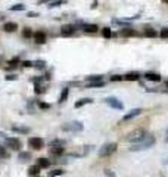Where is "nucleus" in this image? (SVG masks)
I'll return each mask as SVG.
<instances>
[{"instance_id":"9","label":"nucleus","mask_w":168,"mask_h":177,"mask_svg":"<svg viewBox=\"0 0 168 177\" xmlns=\"http://www.w3.org/2000/svg\"><path fill=\"white\" fill-rule=\"evenodd\" d=\"M5 143L12 150H19L21 149V140L18 137H5Z\"/></svg>"},{"instance_id":"41","label":"nucleus","mask_w":168,"mask_h":177,"mask_svg":"<svg viewBox=\"0 0 168 177\" xmlns=\"http://www.w3.org/2000/svg\"><path fill=\"white\" fill-rule=\"evenodd\" d=\"M6 16H5V14H3V12H0V19H5Z\"/></svg>"},{"instance_id":"38","label":"nucleus","mask_w":168,"mask_h":177,"mask_svg":"<svg viewBox=\"0 0 168 177\" xmlns=\"http://www.w3.org/2000/svg\"><path fill=\"white\" fill-rule=\"evenodd\" d=\"M5 157H7V152H6V149L0 145V158H5Z\"/></svg>"},{"instance_id":"27","label":"nucleus","mask_w":168,"mask_h":177,"mask_svg":"<svg viewBox=\"0 0 168 177\" xmlns=\"http://www.w3.org/2000/svg\"><path fill=\"white\" fill-rule=\"evenodd\" d=\"M18 159H21L22 162H25V161L31 159V154L30 152H19L18 154Z\"/></svg>"},{"instance_id":"24","label":"nucleus","mask_w":168,"mask_h":177,"mask_svg":"<svg viewBox=\"0 0 168 177\" xmlns=\"http://www.w3.org/2000/svg\"><path fill=\"white\" fill-rule=\"evenodd\" d=\"M46 92V87L41 86V83H34V93L35 95H43Z\"/></svg>"},{"instance_id":"39","label":"nucleus","mask_w":168,"mask_h":177,"mask_svg":"<svg viewBox=\"0 0 168 177\" xmlns=\"http://www.w3.org/2000/svg\"><path fill=\"white\" fill-rule=\"evenodd\" d=\"M38 15H40L38 12H28V14H27L28 18H35V16H38Z\"/></svg>"},{"instance_id":"37","label":"nucleus","mask_w":168,"mask_h":177,"mask_svg":"<svg viewBox=\"0 0 168 177\" xmlns=\"http://www.w3.org/2000/svg\"><path fill=\"white\" fill-rule=\"evenodd\" d=\"M109 80H111V81H122L124 77H122V75H118V74H117V75H112Z\"/></svg>"},{"instance_id":"14","label":"nucleus","mask_w":168,"mask_h":177,"mask_svg":"<svg viewBox=\"0 0 168 177\" xmlns=\"http://www.w3.org/2000/svg\"><path fill=\"white\" fill-rule=\"evenodd\" d=\"M18 30V24L16 22H5L3 24V31L5 33H15Z\"/></svg>"},{"instance_id":"13","label":"nucleus","mask_w":168,"mask_h":177,"mask_svg":"<svg viewBox=\"0 0 168 177\" xmlns=\"http://www.w3.org/2000/svg\"><path fill=\"white\" fill-rule=\"evenodd\" d=\"M145 78L149 80V81H155V83H159V81L162 80L161 74H158V72H150V71L145 74Z\"/></svg>"},{"instance_id":"8","label":"nucleus","mask_w":168,"mask_h":177,"mask_svg":"<svg viewBox=\"0 0 168 177\" xmlns=\"http://www.w3.org/2000/svg\"><path fill=\"white\" fill-rule=\"evenodd\" d=\"M77 28L78 30H83L84 33H88V34H93L99 30V27L96 24H86V22H78L77 24Z\"/></svg>"},{"instance_id":"44","label":"nucleus","mask_w":168,"mask_h":177,"mask_svg":"<svg viewBox=\"0 0 168 177\" xmlns=\"http://www.w3.org/2000/svg\"><path fill=\"white\" fill-rule=\"evenodd\" d=\"M165 86H167V87H168V80H167V81H165Z\"/></svg>"},{"instance_id":"17","label":"nucleus","mask_w":168,"mask_h":177,"mask_svg":"<svg viewBox=\"0 0 168 177\" xmlns=\"http://www.w3.org/2000/svg\"><path fill=\"white\" fill-rule=\"evenodd\" d=\"M88 103H93V99L92 97H83V99H80V100H77L75 102V108H83L84 105H88Z\"/></svg>"},{"instance_id":"22","label":"nucleus","mask_w":168,"mask_h":177,"mask_svg":"<svg viewBox=\"0 0 168 177\" xmlns=\"http://www.w3.org/2000/svg\"><path fill=\"white\" fill-rule=\"evenodd\" d=\"M68 96H69V88H68V87H63V90L61 92V96H59V100H58V102H59V103H63V102L68 99Z\"/></svg>"},{"instance_id":"10","label":"nucleus","mask_w":168,"mask_h":177,"mask_svg":"<svg viewBox=\"0 0 168 177\" xmlns=\"http://www.w3.org/2000/svg\"><path fill=\"white\" fill-rule=\"evenodd\" d=\"M34 42L37 43V44H44L46 42H47V34L43 31V30H40V31H37V33H34Z\"/></svg>"},{"instance_id":"42","label":"nucleus","mask_w":168,"mask_h":177,"mask_svg":"<svg viewBox=\"0 0 168 177\" xmlns=\"http://www.w3.org/2000/svg\"><path fill=\"white\" fill-rule=\"evenodd\" d=\"M165 140L168 142V130H167V133H165Z\"/></svg>"},{"instance_id":"19","label":"nucleus","mask_w":168,"mask_h":177,"mask_svg":"<svg viewBox=\"0 0 168 177\" xmlns=\"http://www.w3.org/2000/svg\"><path fill=\"white\" fill-rule=\"evenodd\" d=\"M120 35L121 37H134V35H137V33L133 28H122L120 31Z\"/></svg>"},{"instance_id":"32","label":"nucleus","mask_w":168,"mask_h":177,"mask_svg":"<svg viewBox=\"0 0 168 177\" xmlns=\"http://www.w3.org/2000/svg\"><path fill=\"white\" fill-rule=\"evenodd\" d=\"M63 3V0H50L49 2V9H52V7H58V6H61Z\"/></svg>"},{"instance_id":"40","label":"nucleus","mask_w":168,"mask_h":177,"mask_svg":"<svg viewBox=\"0 0 168 177\" xmlns=\"http://www.w3.org/2000/svg\"><path fill=\"white\" fill-rule=\"evenodd\" d=\"M105 174H106L108 177H115V174H114V173H111V170H106V171H105Z\"/></svg>"},{"instance_id":"12","label":"nucleus","mask_w":168,"mask_h":177,"mask_svg":"<svg viewBox=\"0 0 168 177\" xmlns=\"http://www.w3.org/2000/svg\"><path fill=\"white\" fill-rule=\"evenodd\" d=\"M63 152H65V148L63 146H50V149H49V154L52 157H61V155H63Z\"/></svg>"},{"instance_id":"16","label":"nucleus","mask_w":168,"mask_h":177,"mask_svg":"<svg viewBox=\"0 0 168 177\" xmlns=\"http://www.w3.org/2000/svg\"><path fill=\"white\" fill-rule=\"evenodd\" d=\"M10 130L14 133H18V134H28L30 133V129L28 127H21V125H12Z\"/></svg>"},{"instance_id":"35","label":"nucleus","mask_w":168,"mask_h":177,"mask_svg":"<svg viewBox=\"0 0 168 177\" xmlns=\"http://www.w3.org/2000/svg\"><path fill=\"white\" fill-rule=\"evenodd\" d=\"M5 78L7 81H15V80H18V74H9V75H6Z\"/></svg>"},{"instance_id":"28","label":"nucleus","mask_w":168,"mask_h":177,"mask_svg":"<svg viewBox=\"0 0 168 177\" xmlns=\"http://www.w3.org/2000/svg\"><path fill=\"white\" fill-rule=\"evenodd\" d=\"M33 35H34V33H33L31 28L25 27V28L22 30V37H24V39H30V37H33Z\"/></svg>"},{"instance_id":"33","label":"nucleus","mask_w":168,"mask_h":177,"mask_svg":"<svg viewBox=\"0 0 168 177\" xmlns=\"http://www.w3.org/2000/svg\"><path fill=\"white\" fill-rule=\"evenodd\" d=\"M37 106L40 108V109H49V108H50V105H49V103L41 102V100H38V102H37Z\"/></svg>"},{"instance_id":"30","label":"nucleus","mask_w":168,"mask_h":177,"mask_svg":"<svg viewBox=\"0 0 168 177\" xmlns=\"http://www.w3.org/2000/svg\"><path fill=\"white\" fill-rule=\"evenodd\" d=\"M9 10H12V12H19V10H25V6H24L22 3H16V5H14V6H10V7H9Z\"/></svg>"},{"instance_id":"4","label":"nucleus","mask_w":168,"mask_h":177,"mask_svg":"<svg viewBox=\"0 0 168 177\" xmlns=\"http://www.w3.org/2000/svg\"><path fill=\"white\" fill-rule=\"evenodd\" d=\"M61 129H62L63 131H69V133H80V131L84 130V125H83V123H80V121H71V123L63 124Z\"/></svg>"},{"instance_id":"15","label":"nucleus","mask_w":168,"mask_h":177,"mask_svg":"<svg viewBox=\"0 0 168 177\" xmlns=\"http://www.w3.org/2000/svg\"><path fill=\"white\" fill-rule=\"evenodd\" d=\"M122 77H124V80H125V81H139L141 75H140L139 72L133 71V72H127L125 75H122Z\"/></svg>"},{"instance_id":"11","label":"nucleus","mask_w":168,"mask_h":177,"mask_svg":"<svg viewBox=\"0 0 168 177\" xmlns=\"http://www.w3.org/2000/svg\"><path fill=\"white\" fill-rule=\"evenodd\" d=\"M140 114H141V109H140V108H134V109H131L130 112H127L125 115L122 117V121H130V120H133V118L139 117Z\"/></svg>"},{"instance_id":"5","label":"nucleus","mask_w":168,"mask_h":177,"mask_svg":"<svg viewBox=\"0 0 168 177\" xmlns=\"http://www.w3.org/2000/svg\"><path fill=\"white\" fill-rule=\"evenodd\" d=\"M108 106H111V108H114V109H118V111H121V109H124V105H122V102L118 99V97H114V96H109V97H106L105 100H103Z\"/></svg>"},{"instance_id":"45","label":"nucleus","mask_w":168,"mask_h":177,"mask_svg":"<svg viewBox=\"0 0 168 177\" xmlns=\"http://www.w3.org/2000/svg\"><path fill=\"white\" fill-rule=\"evenodd\" d=\"M35 177H38V176H35Z\"/></svg>"},{"instance_id":"23","label":"nucleus","mask_w":168,"mask_h":177,"mask_svg":"<svg viewBox=\"0 0 168 177\" xmlns=\"http://www.w3.org/2000/svg\"><path fill=\"white\" fill-rule=\"evenodd\" d=\"M105 86V81L100 80V81H92V83H87L86 87L87 88H97V87H103Z\"/></svg>"},{"instance_id":"31","label":"nucleus","mask_w":168,"mask_h":177,"mask_svg":"<svg viewBox=\"0 0 168 177\" xmlns=\"http://www.w3.org/2000/svg\"><path fill=\"white\" fill-rule=\"evenodd\" d=\"M100 80H103V75H90V77H87V78H86V81H87V83H92V81H100Z\"/></svg>"},{"instance_id":"20","label":"nucleus","mask_w":168,"mask_h":177,"mask_svg":"<svg viewBox=\"0 0 168 177\" xmlns=\"http://www.w3.org/2000/svg\"><path fill=\"white\" fill-rule=\"evenodd\" d=\"M40 171H41V168L38 167L37 164H34V165L28 167V176H31V177H35V176H38V174H40Z\"/></svg>"},{"instance_id":"7","label":"nucleus","mask_w":168,"mask_h":177,"mask_svg":"<svg viewBox=\"0 0 168 177\" xmlns=\"http://www.w3.org/2000/svg\"><path fill=\"white\" fill-rule=\"evenodd\" d=\"M28 146L31 148V149H34V150H40V149H43L44 148V140L41 137H30L28 139Z\"/></svg>"},{"instance_id":"36","label":"nucleus","mask_w":168,"mask_h":177,"mask_svg":"<svg viewBox=\"0 0 168 177\" xmlns=\"http://www.w3.org/2000/svg\"><path fill=\"white\" fill-rule=\"evenodd\" d=\"M159 37L161 39H168V28H162L159 33Z\"/></svg>"},{"instance_id":"21","label":"nucleus","mask_w":168,"mask_h":177,"mask_svg":"<svg viewBox=\"0 0 168 177\" xmlns=\"http://www.w3.org/2000/svg\"><path fill=\"white\" fill-rule=\"evenodd\" d=\"M37 165L40 168H49L50 167V159L49 158H38L37 159Z\"/></svg>"},{"instance_id":"26","label":"nucleus","mask_w":168,"mask_h":177,"mask_svg":"<svg viewBox=\"0 0 168 177\" xmlns=\"http://www.w3.org/2000/svg\"><path fill=\"white\" fill-rule=\"evenodd\" d=\"M114 34H112V30L109 27H105V28H102V37L103 39H111Z\"/></svg>"},{"instance_id":"6","label":"nucleus","mask_w":168,"mask_h":177,"mask_svg":"<svg viewBox=\"0 0 168 177\" xmlns=\"http://www.w3.org/2000/svg\"><path fill=\"white\" fill-rule=\"evenodd\" d=\"M78 30L77 28V25L74 24H65V25H62L61 27V35L62 37H71L75 34V31Z\"/></svg>"},{"instance_id":"34","label":"nucleus","mask_w":168,"mask_h":177,"mask_svg":"<svg viewBox=\"0 0 168 177\" xmlns=\"http://www.w3.org/2000/svg\"><path fill=\"white\" fill-rule=\"evenodd\" d=\"M21 65H22L24 68H33V61H22Z\"/></svg>"},{"instance_id":"25","label":"nucleus","mask_w":168,"mask_h":177,"mask_svg":"<svg viewBox=\"0 0 168 177\" xmlns=\"http://www.w3.org/2000/svg\"><path fill=\"white\" fill-rule=\"evenodd\" d=\"M145 37H149V39H155V37L158 35L156 30H153V28H145Z\"/></svg>"},{"instance_id":"1","label":"nucleus","mask_w":168,"mask_h":177,"mask_svg":"<svg viewBox=\"0 0 168 177\" xmlns=\"http://www.w3.org/2000/svg\"><path fill=\"white\" fill-rule=\"evenodd\" d=\"M155 143H156V139H155V136H152V134H146L143 139H141V140H139V142L133 143V145H131V148H130V150H131V152L146 150V149L152 148Z\"/></svg>"},{"instance_id":"29","label":"nucleus","mask_w":168,"mask_h":177,"mask_svg":"<svg viewBox=\"0 0 168 177\" xmlns=\"http://www.w3.org/2000/svg\"><path fill=\"white\" fill-rule=\"evenodd\" d=\"M63 174V170L62 168H56V170H52V171H49V177H58V176H62Z\"/></svg>"},{"instance_id":"43","label":"nucleus","mask_w":168,"mask_h":177,"mask_svg":"<svg viewBox=\"0 0 168 177\" xmlns=\"http://www.w3.org/2000/svg\"><path fill=\"white\" fill-rule=\"evenodd\" d=\"M162 2H164V3H167V5H168V0H162Z\"/></svg>"},{"instance_id":"3","label":"nucleus","mask_w":168,"mask_h":177,"mask_svg":"<svg viewBox=\"0 0 168 177\" xmlns=\"http://www.w3.org/2000/svg\"><path fill=\"white\" fill-rule=\"evenodd\" d=\"M146 134H148V131H146L145 129H136V130H133L131 133H128V136L125 137V140L130 142V143H136V142L141 140V139H143Z\"/></svg>"},{"instance_id":"18","label":"nucleus","mask_w":168,"mask_h":177,"mask_svg":"<svg viewBox=\"0 0 168 177\" xmlns=\"http://www.w3.org/2000/svg\"><path fill=\"white\" fill-rule=\"evenodd\" d=\"M33 68H35V69H46L47 68V64H46V61H43V59H38V61H33Z\"/></svg>"},{"instance_id":"2","label":"nucleus","mask_w":168,"mask_h":177,"mask_svg":"<svg viewBox=\"0 0 168 177\" xmlns=\"http://www.w3.org/2000/svg\"><path fill=\"white\" fill-rule=\"evenodd\" d=\"M118 149V145L115 142H109V143H105L100 149H99V157L100 158H106V157H111L112 154L117 152Z\"/></svg>"}]
</instances>
